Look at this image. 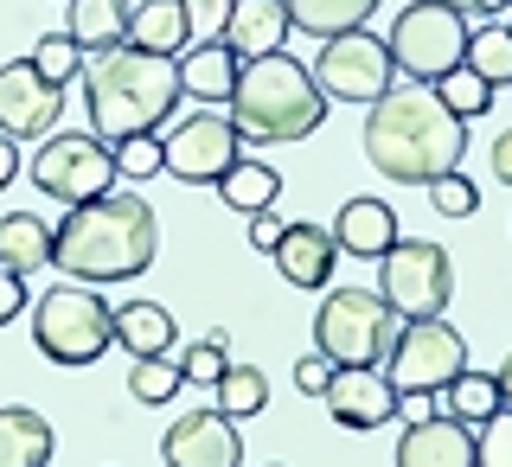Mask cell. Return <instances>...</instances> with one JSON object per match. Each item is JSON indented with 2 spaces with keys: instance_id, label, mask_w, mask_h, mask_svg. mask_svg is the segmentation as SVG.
I'll return each mask as SVG.
<instances>
[{
  "instance_id": "1",
  "label": "cell",
  "mask_w": 512,
  "mask_h": 467,
  "mask_svg": "<svg viewBox=\"0 0 512 467\" xmlns=\"http://www.w3.org/2000/svg\"><path fill=\"white\" fill-rule=\"evenodd\" d=\"M468 122L436 96V84H391L365 109V160L397 186H429L461 167Z\"/></svg>"
},
{
  "instance_id": "2",
  "label": "cell",
  "mask_w": 512,
  "mask_h": 467,
  "mask_svg": "<svg viewBox=\"0 0 512 467\" xmlns=\"http://www.w3.org/2000/svg\"><path fill=\"white\" fill-rule=\"evenodd\" d=\"M160 256V218L141 192H96L52 231V263L77 282H135Z\"/></svg>"
},
{
  "instance_id": "3",
  "label": "cell",
  "mask_w": 512,
  "mask_h": 467,
  "mask_svg": "<svg viewBox=\"0 0 512 467\" xmlns=\"http://www.w3.org/2000/svg\"><path fill=\"white\" fill-rule=\"evenodd\" d=\"M186 103L180 90V58L141 52V45H116V52L84 58V109L90 135L122 141V135H160V122Z\"/></svg>"
},
{
  "instance_id": "4",
  "label": "cell",
  "mask_w": 512,
  "mask_h": 467,
  "mask_svg": "<svg viewBox=\"0 0 512 467\" xmlns=\"http://www.w3.org/2000/svg\"><path fill=\"white\" fill-rule=\"evenodd\" d=\"M224 116L244 141L256 148H282V141H308L320 122H327V96H320L314 71L288 52H263L237 64V84Z\"/></svg>"
},
{
  "instance_id": "5",
  "label": "cell",
  "mask_w": 512,
  "mask_h": 467,
  "mask_svg": "<svg viewBox=\"0 0 512 467\" xmlns=\"http://www.w3.org/2000/svg\"><path fill=\"white\" fill-rule=\"evenodd\" d=\"M109 301L90 295L84 282H58L39 295V308H32V340L52 365H90L103 359V346L116 340V327H109Z\"/></svg>"
},
{
  "instance_id": "6",
  "label": "cell",
  "mask_w": 512,
  "mask_h": 467,
  "mask_svg": "<svg viewBox=\"0 0 512 467\" xmlns=\"http://www.w3.org/2000/svg\"><path fill=\"white\" fill-rule=\"evenodd\" d=\"M391 64L410 84H436L468 58V13H455L448 0H410L391 20Z\"/></svg>"
},
{
  "instance_id": "7",
  "label": "cell",
  "mask_w": 512,
  "mask_h": 467,
  "mask_svg": "<svg viewBox=\"0 0 512 467\" xmlns=\"http://www.w3.org/2000/svg\"><path fill=\"white\" fill-rule=\"evenodd\" d=\"M397 333V314L384 308V295L365 288H333L327 308L314 314V352H327L333 365H384Z\"/></svg>"
},
{
  "instance_id": "8",
  "label": "cell",
  "mask_w": 512,
  "mask_h": 467,
  "mask_svg": "<svg viewBox=\"0 0 512 467\" xmlns=\"http://www.w3.org/2000/svg\"><path fill=\"white\" fill-rule=\"evenodd\" d=\"M32 186L58 205H84V199L116 186V148L103 135L52 128V135H39V154H32Z\"/></svg>"
},
{
  "instance_id": "9",
  "label": "cell",
  "mask_w": 512,
  "mask_h": 467,
  "mask_svg": "<svg viewBox=\"0 0 512 467\" xmlns=\"http://www.w3.org/2000/svg\"><path fill=\"white\" fill-rule=\"evenodd\" d=\"M378 295L397 320H423L442 314L448 295H455V269H448L442 244H423V237H397L391 250L378 256Z\"/></svg>"
},
{
  "instance_id": "10",
  "label": "cell",
  "mask_w": 512,
  "mask_h": 467,
  "mask_svg": "<svg viewBox=\"0 0 512 467\" xmlns=\"http://www.w3.org/2000/svg\"><path fill=\"white\" fill-rule=\"evenodd\" d=\"M468 372V340L448 327L442 314L404 320L391 333V352H384V378L397 391H448V378Z\"/></svg>"
},
{
  "instance_id": "11",
  "label": "cell",
  "mask_w": 512,
  "mask_h": 467,
  "mask_svg": "<svg viewBox=\"0 0 512 467\" xmlns=\"http://www.w3.org/2000/svg\"><path fill=\"white\" fill-rule=\"evenodd\" d=\"M314 84H320V96H333V103H378V96L397 84L391 45L372 39V26L333 32L314 52Z\"/></svg>"
},
{
  "instance_id": "12",
  "label": "cell",
  "mask_w": 512,
  "mask_h": 467,
  "mask_svg": "<svg viewBox=\"0 0 512 467\" xmlns=\"http://www.w3.org/2000/svg\"><path fill=\"white\" fill-rule=\"evenodd\" d=\"M237 154H244V135H237L231 116H218V109L186 116L167 141H160V167H167L173 180H186V186H218V173L231 167Z\"/></svg>"
},
{
  "instance_id": "13",
  "label": "cell",
  "mask_w": 512,
  "mask_h": 467,
  "mask_svg": "<svg viewBox=\"0 0 512 467\" xmlns=\"http://www.w3.org/2000/svg\"><path fill=\"white\" fill-rule=\"evenodd\" d=\"M58 109H64V90L45 84V77L32 71V58L0 64V135L39 141V135L58 128Z\"/></svg>"
},
{
  "instance_id": "14",
  "label": "cell",
  "mask_w": 512,
  "mask_h": 467,
  "mask_svg": "<svg viewBox=\"0 0 512 467\" xmlns=\"http://www.w3.org/2000/svg\"><path fill=\"white\" fill-rule=\"evenodd\" d=\"M320 404L340 429H378L397 416V384L384 378V365H333Z\"/></svg>"
},
{
  "instance_id": "15",
  "label": "cell",
  "mask_w": 512,
  "mask_h": 467,
  "mask_svg": "<svg viewBox=\"0 0 512 467\" xmlns=\"http://www.w3.org/2000/svg\"><path fill=\"white\" fill-rule=\"evenodd\" d=\"M160 461L167 467H237L244 442H237V423L224 410H186L167 429V442H160Z\"/></svg>"
},
{
  "instance_id": "16",
  "label": "cell",
  "mask_w": 512,
  "mask_h": 467,
  "mask_svg": "<svg viewBox=\"0 0 512 467\" xmlns=\"http://www.w3.org/2000/svg\"><path fill=\"white\" fill-rule=\"evenodd\" d=\"M397 467H474V429L455 416H423L397 442Z\"/></svg>"
},
{
  "instance_id": "17",
  "label": "cell",
  "mask_w": 512,
  "mask_h": 467,
  "mask_svg": "<svg viewBox=\"0 0 512 467\" xmlns=\"http://www.w3.org/2000/svg\"><path fill=\"white\" fill-rule=\"evenodd\" d=\"M288 32H295V26H288V7H282V0H231L218 39L231 45L237 58H263V52H282Z\"/></svg>"
},
{
  "instance_id": "18",
  "label": "cell",
  "mask_w": 512,
  "mask_h": 467,
  "mask_svg": "<svg viewBox=\"0 0 512 467\" xmlns=\"http://www.w3.org/2000/svg\"><path fill=\"white\" fill-rule=\"evenodd\" d=\"M282 269V282L295 288H320L333 276V263H340V244H333V231H320V224H282V244L269 250Z\"/></svg>"
},
{
  "instance_id": "19",
  "label": "cell",
  "mask_w": 512,
  "mask_h": 467,
  "mask_svg": "<svg viewBox=\"0 0 512 467\" xmlns=\"http://www.w3.org/2000/svg\"><path fill=\"white\" fill-rule=\"evenodd\" d=\"M333 244H340V256H378L397 244V212L384 199H372V192H359V199L340 205V218H333Z\"/></svg>"
},
{
  "instance_id": "20",
  "label": "cell",
  "mask_w": 512,
  "mask_h": 467,
  "mask_svg": "<svg viewBox=\"0 0 512 467\" xmlns=\"http://www.w3.org/2000/svg\"><path fill=\"white\" fill-rule=\"evenodd\" d=\"M237 58L224 39H199L192 52H180V90L192 103H231V84H237Z\"/></svg>"
},
{
  "instance_id": "21",
  "label": "cell",
  "mask_w": 512,
  "mask_h": 467,
  "mask_svg": "<svg viewBox=\"0 0 512 467\" xmlns=\"http://www.w3.org/2000/svg\"><path fill=\"white\" fill-rule=\"evenodd\" d=\"M109 327H116V346L128 359H160V352H173V308H160V301H122V308L109 314Z\"/></svg>"
},
{
  "instance_id": "22",
  "label": "cell",
  "mask_w": 512,
  "mask_h": 467,
  "mask_svg": "<svg viewBox=\"0 0 512 467\" xmlns=\"http://www.w3.org/2000/svg\"><path fill=\"white\" fill-rule=\"evenodd\" d=\"M52 423L26 404H7L0 410V467H52Z\"/></svg>"
},
{
  "instance_id": "23",
  "label": "cell",
  "mask_w": 512,
  "mask_h": 467,
  "mask_svg": "<svg viewBox=\"0 0 512 467\" xmlns=\"http://www.w3.org/2000/svg\"><path fill=\"white\" fill-rule=\"evenodd\" d=\"M128 0H71V45L84 58H96V52H116V45H128Z\"/></svg>"
},
{
  "instance_id": "24",
  "label": "cell",
  "mask_w": 512,
  "mask_h": 467,
  "mask_svg": "<svg viewBox=\"0 0 512 467\" xmlns=\"http://www.w3.org/2000/svg\"><path fill=\"white\" fill-rule=\"evenodd\" d=\"M128 45H141V52H160V58H180L186 45H192L186 7H180V0H141V7L128 13Z\"/></svg>"
},
{
  "instance_id": "25",
  "label": "cell",
  "mask_w": 512,
  "mask_h": 467,
  "mask_svg": "<svg viewBox=\"0 0 512 467\" xmlns=\"http://www.w3.org/2000/svg\"><path fill=\"white\" fill-rule=\"evenodd\" d=\"M276 192H282V173L269 167V160H256V154H237L231 167L218 173V199L224 205H237V212H269L276 205Z\"/></svg>"
},
{
  "instance_id": "26",
  "label": "cell",
  "mask_w": 512,
  "mask_h": 467,
  "mask_svg": "<svg viewBox=\"0 0 512 467\" xmlns=\"http://www.w3.org/2000/svg\"><path fill=\"white\" fill-rule=\"evenodd\" d=\"M52 263V224L39 212H7L0 218V269H13V276H26V269Z\"/></svg>"
},
{
  "instance_id": "27",
  "label": "cell",
  "mask_w": 512,
  "mask_h": 467,
  "mask_svg": "<svg viewBox=\"0 0 512 467\" xmlns=\"http://www.w3.org/2000/svg\"><path fill=\"white\" fill-rule=\"evenodd\" d=\"M282 7H288V26L314 32V39H333V32L372 26L378 0H282Z\"/></svg>"
},
{
  "instance_id": "28",
  "label": "cell",
  "mask_w": 512,
  "mask_h": 467,
  "mask_svg": "<svg viewBox=\"0 0 512 467\" xmlns=\"http://www.w3.org/2000/svg\"><path fill=\"white\" fill-rule=\"evenodd\" d=\"M212 397H218V410L231 416V423L263 416V410H269V378H263V365H224L218 384H212Z\"/></svg>"
},
{
  "instance_id": "29",
  "label": "cell",
  "mask_w": 512,
  "mask_h": 467,
  "mask_svg": "<svg viewBox=\"0 0 512 467\" xmlns=\"http://www.w3.org/2000/svg\"><path fill=\"white\" fill-rule=\"evenodd\" d=\"M493 410H500V378H493V372H474V365H468V372H455V378H448V416H455V423H487V416Z\"/></svg>"
},
{
  "instance_id": "30",
  "label": "cell",
  "mask_w": 512,
  "mask_h": 467,
  "mask_svg": "<svg viewBox=\"0 0 512 467\" xmlns=\"http://www.w3.org/2000/svg\"><path fill=\"white\" fill-rule=\"evenodd\" d=\"M461 64H468L474 77H487L493 90L512 84V32H506V26H480V32H468V58H461Z\"/></svg>"
},
{
  "instance_id": "31",
  "label": "cell",
  "mask_w": 512,
  "mask_h": 467,
  "mask_svg": "<svg viewBox=\"0 0 512 467\" xmlns=\"http://www.w3.org/2000/svg\"><path fill=\"white\" fill-rule=\"evenodd\" d=\"M186 384V372H180V359H167V352H160V359H135V372H128V397H135V404H167L173 391H180Z\"/></svg>"
},
{
  "instance_id": "32",
  "label": "cell",
  "mask_w": 512,
  "mask_h": 467,
  "mask_svg": "<svg viewBox=\"0 0 512 467\" xmlns=\"http://www.w3.org/2000/svg\"><path fill=\"white\" fill-rule=\"evenodd\" d=\"M436 96L455 109L461 122H474V116H487V109H493V84H487V77H474L468 64H455L448 77H436Z\"/></svg>"
},
{
  "instance_id": "33",
  "label": "cell",
  "mask_w": 512,
  "mask_h": 467,
  "mask_svg": "<svg viewBox=\"0 0 512 467\" xmlns=\"http://www.w3.org/2000/svg\"><path fill=\"white\" fill-rule=\"evenodd\" d=\"M32 71L45 77V84H71V77H84V52L71 45V32H45L39 45H32Z\"/></svg>"
},
{
  "instance_id": "34",
  "label": "cell",
  "mask_w": 512,
  "mask_h": 467,
  "mask_svg": "<svg viewBox=\"0 0 512 467\" xmlns=\"http://www.w3.org/2000/svg\"><path fill=\"white\" fill-rule=\"evenodd\" d=\"M474 467H512V410L506 404L487 423H474Z\"/></svg>"
},
{
  "instance_id": "35",
  "label": "cell",
  "mask_w": 512,
  "mask_h": 467,
  "mask_svg": "<svg viewBox=\"0 0 512 467\" xmlns=\"http://www.w3.org/2000/svg\"><path fill=\"white\" fill-rule=\"evenodd\" d=\"M429 205H436L442 218H474L480 212V192H474V180L468 173H442V180H429Z\"/></svg>"
},
{
  "instance_id": "36",
  "label": "cell",
  "mask_w": 512,
  "mask_h": 467,
  "mask_svg": "<svg viewBox=\"0 0 512 467\" xmlns=\"http://www.w3.org/2000/svg\"><path fill=\"white\" fill-rule=\"evenodd\" d=\"M109 148H116L122 180H148V173H160V135H122V141H109Z\"/></svg>"
},
{
  "instance_id": "37",
  "label": "cell",
  "mask_w": 512,
  "mask_h": 467,
  "mask_svg": "<svg viewBox=\"0 0 512 467\" xmlns=\"http://www.w3.org/2000/svg\"><path fill=\"white\" fill-rule=\"evenodd\" d=\"M224 333H205V340H192L186 346V359H180V372H186V384H218V372H224Z\"/></svg>"
},
{
  "instance_id": "38",
  "label": "cell",
  "mask_w": 512,
  "mask_h": 467,
  "mask_svg": "<svg viewBox=\"0 0 512 467\" xmlns=\"http://www.w3.org/2000/svg\"><path fill=\"white\" fill-rule=\"evenodd\" d=\"M180 7H186L192 45H199V39H218V32H224V13H231V0H180Z\"/></svg>"
},
{
  "instance_id": "39",
  "label": "cell",
  "mask_w": 512,
  "mask_h": 467,
  "mask_svg": "<svg viewBox=\"0 0 512 467\" xmlns=\"http://www.w3.org/2000/svg\"><path fill=\"white\" fill-rule=\"evenodd\" d=\"M327 378H333V359H327V352H308V359L295 365V384H301L308 397H320V391H327Z\"/></svg>"
},
{
  "instance_id": "40",
  "label": "cell",
  "mask_w": 512,
  "mask_h": 467,
  "mask_svg": "<svg viewBox=\"0 0 512 467\" xmlns=\"http://www.w3.org/2000/svg\"><path fill=\"white\" fill-rule=\"evenodd\" d=\"M282 244V218H276V205H269V212H250V250H276Z\"/></svg>"
},
{
  "instance_id": "41",
  "label": "cell",
  "mask_w": 512,
  "mask_h": 467,
  "mask_svg": "<svg viewBox=\"0 0 512 467\" xmlns=\"http://www.w3.org/2000/svg\"><path fill=\"white\" fill-rule=\"evenodd\" d=\"M26 308V276H13V269H0V327H7L13 314Z\"/></svg>"
},
{
  "instance_id": "42",
  "label": "cell",
  "mask_w": 512,
  "mask_h": 467,
  "mask_svg": "<svg viewBox=\"0 0 512 467\" xmlns=\"http://www.w3.org/2000/svg\"><path fill=\"white\" fill-rule=\"evenodd\" d=\"M397 416H404V423H423V416H436V391H397Z\"/></svg>"
},
{
  "instance_id": "43",
  "label": "cell",
  "mask_w": 512,
  "mask_h": 467,
  "mask_svg": "<svg viewBox=\"0 0 512 467\" xmlns=\"http://www.w3.org/2000/svg\"><path fill=\"white\" fill-rule=\"evenodd\" d=\"M13 180H20V141H13V135H0V192H7Z\"/></svg>"
},
{
  "instance_id": "44",
  "label": "cell",
  "mask_w": 512,
  "mask_h": 467,
  "mask_svg": "<svg viewBox=\"0 0 512 467\" xmlns=\"http://www.w3.org/2000/svg\"><path fill=\"white\" fill-rule=\"evenodd\" d=\"M493 173H500V180L512 186V128H506L500 141H493Z\"/></svg>"
},
{
  "instance_id": "45",
  "label": "cell",
  "mask_w": 512,
  "mask_h": 467,
  "mask_svg": "<svg viewBox=\"0 0 512 467\" xmlns=\"http://www.w3.org/2000/svg\"><path fill=\"white\" fill-rule=\"evenodd\" d=\"M448 7H455V13H480V20H487V13H506L512 0H448Z\"/></svg>"
},
{
  "instance_id": "46",
  "label": "cell",
  "mask_w": 512,
  "mask_h": 467,
  "mask_svg": "<svg viewBox=\"0 0 512 467\" xmlns=\"http://www.w3.org/2000/svg\"><path fill=\"white\" fill-rule=\"evenodd\" d=\"M493 378H500V404L512 410V352H506V365H500V372H493Z\"/></svg>"
},
{
  "instance_id": "47",
  "label": "cell",
  "mask_w": 512,
  "mask_h": 467,
  "mask_svg": "<svg viewBox=\"0 0 512 467\" xmlns=\"http://www.w3.org/2000/svg\"><path fill=\"white\" fill-rule=\"evenodd\" d=\"M269 467H276V461H269Z\"/></svg>"
},
{
  "instance_id": "48",
  "label": "cell",
  "mask_w": 512,
  "mask_h": 467,
  "mask_svg": "<svg viewBox=\"0 0 512 467\" xmlns=\"http://www.w3.org/2000/svg\"><path fill=\"white\" fill-rule=\"evenodd\" d=\"M506 32H512V26H506Z\"/></svg>"
}]
</instances>
